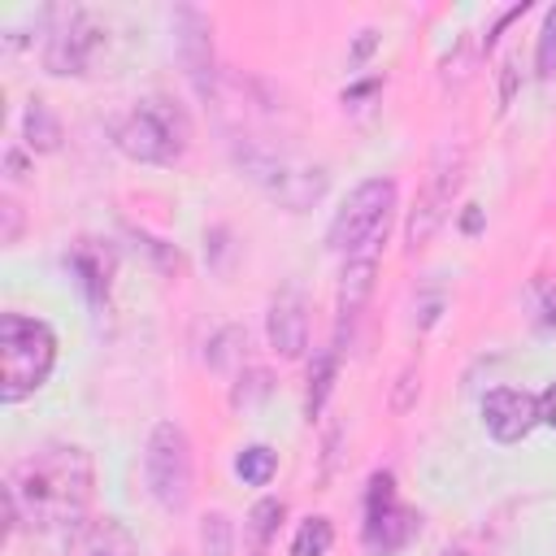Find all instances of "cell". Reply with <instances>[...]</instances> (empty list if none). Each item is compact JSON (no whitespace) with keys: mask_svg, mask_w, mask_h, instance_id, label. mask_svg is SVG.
I'll return each instance as SVG.
<instances>
[{"mask_svg":"<svg viewBox=\"0 0 556 556\" xmlns=\"http://www.w3.org/2000/svg\"><path fill=\"white\" fill-rule=\"evenodd\" d=\"M117 148L139 165H174L191 143V117L169 96H143L117 122Z\"/></svg>","mask_w":556,"mask_h":556,"instance_id":"3","label":"cell"},{"mask_svg":"<svg viewBox=\"0 0 556 556\" xmlns=\"http://www.w3.org/2000/svg\"><path fill=\"white\" fill-rule=\"evenodd\" d=\"M96 491L91 452L78 443H39L4 482V513L30 530H74Z\"/></svg>","mask_w":556,"mask_h":556,"instance_id":"1","label":"cell"},{"mask_svg":"<svg viewBox=\"0 0 556 556\" xmlns=\"http://www.w3.org/2000/svg\"><path fill=\"white\" fill-rule=\"evenodd\" d=\"M417 534V513L400 500V486L395 478L382 469L369 478V491H365V526H361V539L374 556H395L400 547H408Z\"/></svg>","mask_w":556,"mask_h":556,"instance_id":"6","label":"cell"},{"mask_svg":"<svg viewBox=\"0 0 556 556\" xmlns=\"http://www.w3.org/2000/svg\"><path fill=\"white\" fill-rule=\"evenodd\" d=\"M274 469H278V456H274L265 443L243 447V452H239V460H235V473H239L248 486H265V482L274 478Z\"/></svg>","mask_w":556,"mask_h":556,"instance_id":"14","label":"cell"},{"mask_svg":"<svg viewBox=\"0 0 556 556\" xmlns=\"http://www.w3.org/2000/svg\"><path fill=\"white\" fill-rule=\"evenodd\" d=\"M439 556H473V552H460V547H447V552H439Z\"/></svg>","mask_w":556,"mask_h":556,"instance_id":"21","label":"cell"},{"mask_svg":"<svg viewBox=\"0 0 556 556\" xmlns=\"http://www.w3.org/2000/svg\"><path fill=\"white\" fill-rule=\"evenodd\" d=\"M61 556H139V543L117 517H87L70 530Z\"/></svg>","mask_w":556,"mask_h":556,"instance_id":"11","label":"cell"},{"mask_svg":"<svg viewBox=\"0 0 556 556\" xmlns=\"http://www.w3.org/2000/svg\"><path fill=\"white\" fill-rule=\"evenodd\" d=\"M460 161H465L460 148H456V152H452V148L439 152V161H434V169H430V182L421 187L417 208H413V222H408V248H413V252L439 230L443 213L452 208V195H456V187H460Z\"/></svg>","mask_w":556,"mask_h":556,"instance_id":"7","label":"cell"},{"mask_svg":"<svg viewBox=\"0 0 556 556\" xmlns=\"http://www.w3.org/2000/svg\"><path fill=\"white\" fill-rule=\"evenodd\" d=\"M143 478L148 491L156 495L161 508L182 513L191 500V482H195V465H191V443L182 434V426L174 421H156L148 434V452H143Z\"/></svg>","mask_w":556,"mask_h":556,"instance_id":"5","label":"cell"},{"mask_svg":"<svg viewBox=\"0 0 556 556\" xmlns=\"http://www.w3.org/2000/svg\"><path fill=\"white\" fill-rule=\"evenodd\" d=\"M543 317H547V321H552V326H556V291H552V295H547V304H543Z\"/></svg>","mask_w":556,"mask_h":556,"instance_id":"20","label":"cell"},{"mask_svg":"<svg viewBox=\"0 0 556 556\" xmlns=\"http://www.w3.org/2000/svg\"><path fill=\"white\" fill-rule=\"evenodd\" d=\"M269 343L278 356H300L308 348V317H304V304L295 291H282L269 308Z\"/></svg>","mask_w":556,"mask_h":556,"instance_id":"12","label":"cell"},{"mask_svg":"<svg viewBox=\"0 0 556 556\" xmlns=\"http://www.w3.org/2000/svg\"><path fill=\"white\" fill-rule=\"evenodd\" d=\"M539 395L517 391V387H495L482 395V426L500 443H517L539 426Z\"/></svg>","mask_w":556,"mask_h":556,"instance_id":"10","label":"cell"},{"mask_svg":"<svg viewBox=\"0 0 556 556\" xmlns=\"http://www.w3.org/2000/svg\"><path fill=\"white\" fill-rule=\"evenodd\" d=\"M330 543H334V526L326 517H308V521H300V530L291 539V556H326Z\"/></svg>","mask_w":556,"mask_h":556,"instance_id":"15","label":"cell"},{"mask_svg":"<svg viewBox=\"0 0 556 556\" xmlns=\"http://www.w3.org/2000/svg\"><path fill=\"white\" fill-rule=\"evenodd\" d=\"M556 74V9L547 13V26H543V39H539V78L552 83Z\"/></svg>","mask_w":556,"mask_h":556,"instance_id":"17","label":"cell"},{"mask_svg":"<svg viewBox=\"0 0 556 556\" xmlns=\"http://www.w3.org/2000/svg\"><path fill=\"white\" fill-rule=\"evenodd\" d=\"M91 48H96V30L87 26V13L83 9H52V26L43 39L48 74H83Z\"/></svg>","mask_w":556,"mask_h":556,"instance_id":"8","label":"cell"},{"mask_svg":"<svg viewBox=\"0 0 556 556\" xmlns=\"http://www.w3.org/2000/svg\"><path fill=\"white\" fill-rule=\"evenodd\" d=\"M248 174L287 208H308L313 200H321L326 191V174L317 169H304V165H291V161H274V156H248L243 161Z\"/></svg>","mask_w":556,"mask_h":556,"instance_id":"9","label":"cell"},{"mask_svg":"<svg viewBox=\"0 0 556 556\" xmlns=\"http://www.w3.org/2000/svg\"><path fill=\"white\" fill-rule=\"evenodd\" d=\"M539 417H543L547 426H556V382H547V391L539 395Z\"/></svg>","mask_w":556,"mask_h":556,"instance_id":"19","label":"cell"},{"mask_svg":"<svg viewBox=\"0 0 556 556\" xmlns=\"http://www.w3.org/2000/svg\"><path fill=\"white\" fill-rule=\"evenodd\" d=\"M374 269H378L374 256L343 265V282H339V326H348V321L361 313V304H365V295H369V287H374Z\"/></svg>","mask_w":556,"mask_h":556,"instance_id":"13","label":"cell"},{"mask_svg":"<svg viewBox=\"0 0 556 556\" xmlns=\"http://www.w3.org/2000/svg\"><path fill=\"white\" fill-rule=\"evenodd\" d=\"M395 182L391 178H365L330 217L326 248L343 261H365L387 239V226L395 217Z\"/></svg>","mask_w":556,"mask_h":556,"instance_id":"4","label":"cell"},{"mask_svg":"<svg viewBox=\"0 0 556 556\" xmlns=\"http://www.w3.org/2000/svg\"><path fill=\"white\" fill-rule=\"evenodd\" d=\"M56 365V334L48 321L26 313L0 317V400L17 404L35 395Z\"/></svg>","mask_w":556,"mask_h":556,"instance_id":"2","label":"cell"},{"mask_svg":"<svg viewBox=\"0 0 556 556\" xmlns=\"http://www.w3.org/2000/svg\"><path fill=\"white\" fill-rule=\"evenodd\" d=\"M282 517V504L278 500H265V504H256V513H252V521H256V534H261V543L274 534V521Z\"/></svg>","mask_w":556,"mask_h":556,"instance_id":"18","label":"cell"},{"mask_svg":"<svg viewBox=\"0 0 556 556\" xmlns=\"http://www.w3.org/2000/svg\"><path fill=\"white\" fill-rule=\"evenodd\" d=\"M26 135H30V148H35V143H39V148H56L61 126H56V117H52L43 104H35V109L26 113Z\"/></svg>","mask_w":556,"mask_h":556,"instance_id":"16","label":"cell"}]
</instances>
